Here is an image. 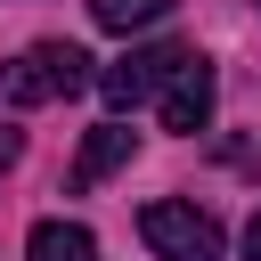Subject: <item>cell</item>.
Masks as SVG:
<instances>
[{
  "label": "cell",
  "mask_w": 261,
  "mask_h": 261,
  "mask_svg": "<svg viewBox=\"0 0 261 261\" xmlns=\"http://www.w3.org/2000/svg\"><path fill=\"white\" fill-rule=\"evenodd\" d=\"M90 82V57L73 49V41H33L8 73H0V98L8 106H49V98H73Z\"/></svg>",
  "instance_id": "1"
},
{
  "label": "cell",
  "mask_w": 261,
  "mask_h": 261,
  "mask_svg": "<svg viewBox=\"0 0 261 261\" xmlns=\"http://www.w3.org/2000/svg\"><path fill=\"white\" fill-rule=\"evenodd\" d=\"M139 237L155 245V261H220V220L179 204V196H155L139 212Z\"/></svg>",
  "instance_id": "2"
},
{
  "label": "cell",
  "mask_w": 261,
  "mask_h": 261,
  "mask_svg": "<svg viewBox=\"0 0 261 261\" xmlns=\"http://www.w3.org/2000/svg\"><path fill=\"white\" fill-rule=\"evenodd\" d=\"M179 41H147V49H130V57H114L106 73H98V90H106V106L114 114H130V106H147V98H163V82L179 73Z\"/></svg>",
  "instance_id": "3"
},
{
  "label": "cell",
  "mask_w": 261,
  "mask_h": 261,
  "mask_svg": "<svg viewBox=\"0 0 261 261\" xmlns=\"http://www.w3.org/2000/svg\"><path fill=\"white\" fill-rule=\"evenodd\" d=\"M212 98H220V82H212V65H204V57L188 49V57H179V73L163 82L155 114H163V130H188V139H196V130L212 122Z\"/></svg>",
  "instance_id": "4"
},
{
  "label": "cell",
  "mask_w": 261,
  "mask_h": 261,
  "mask_svg": "<svg viewBox=\"0 0 261 261\" xmlns=\"http://www.w3.org/2000/svg\"><path fill=\"white\" fill-rule=\"evenodd\" d=\"M130 147H139V130H130V122H98V130L82 139V155H73V188H98L106 171H122V163H130Z\"/></svg>",
  "instance_id": "5"
},
{
  "label": "cell",
  "mask_w": 261,
  "mask_h": 261,
  "mask_svg": "<svg viewBox=\"0 0 261 261\" xmlns=\"http://www.w3.org/2000/svg\"><path fill=\"white\" fill-rule=\"evenodd\" d=\"M24 261H98V237L82 220H41L24 237Z\"/></svg>",
  "instance_id": "6"
},
{
  "label": "cell",
  "mask_w": 261,
  "mask_h": 261,
  "mask_svg": "<svg viewBox=\"0 0 261 261\" xmlns=\"http://www.w3.org/2000/svg\"><path fill=\"white\" fill-rule=\"evenodd\" d=\"M171 0H90V16L106 24V33H139V24H155Z\"/></svg>",
  "instance_id": "7"
},
{
  "label": "cell",
  "mask_w": 261,
  "mask_h": 261,
  "mask_svg": "<svg viewBox=\"0 0 261 261\" xmlns=\"http://www.w3.org/2000/svg\"><path fill=\"white\" fill-rule=\"evenodd\" d=\"M16 155H24V139H16V130H0V163H16Z\"/></svg>",
  "instance_id": "8"
},
{
  "label": "cell",
  "mask_w": 261,
  "mask_h": 261,
  "mask_svg": "<svg viewBox=\"0 0 261 261\" xmlns=\"http://www.w3.org/2000/svg\"><path fill=\"white\" fill-rule=\"evenodd\" d=\"M245 261H261V212H253V228H245Z\"/></svg>",
  "instance_id": "9"
},
{
  "label": "cell",
  "mask_w": 261,
  "mask_h": 261,
  "mask_svg": "<svg viewBox=\"0 0 261 261\" xmlns=\"http://www.w3.org/2000/svg\"><path fill=\"white\" fill-rule=\"evenodd\" d=\"M253 8H261V0H253Z\"/></svg>",
  "instance_id": "10"
}]
</instances>
